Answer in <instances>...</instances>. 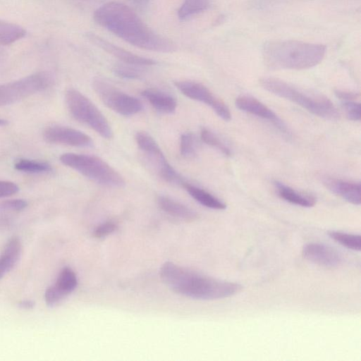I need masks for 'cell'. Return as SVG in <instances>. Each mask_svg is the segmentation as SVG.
<instances>
[{
    "instance_id": "cell-1",
    "label": "cell",
    "mask_w": 361,
    "mask_h": 361,
    "mask_svg": "<svg viewBox=\"0 0 361 361\" xmlns=\"http://www.w3.org/2000/svg\"><path fill=\"white\" fill-rule=\"evenodd\" d=\"M93 18L98 25L136 47L165 53L176 50L173 42L153 32L123 3H105L95 10Z\"/></svg>"
},
{
    "instance_id": "cell-2",
    "label": "cell",
    "mask_w": 361,
    "mask_h": 361,
    "mask_svg": "<svg viewBox=\"0 0 361 361\" xmlns=\"http://www.w3.org/2000/svg\"><path fill=\"white\" fill-rule=\"evenodd\" d=\"M159 275L173 291L198 300L228 298L243 288L239 283L202 275L172 262L161 265Z\"/></svg>"
},
{
    "instance_id": "cell-3",
    "label": "cell",
    "mask_w": 361,
    "mask_h": 361,
    "mask_svg": "<svg viewBox=\"0 0 361 361\" xmlns=\"http://www.w3.org/2000/svg\"><path fill=\"white\" fill-rule=\"evenodd\" d=\"M325 53L322 44L296 40L268 42L262 48L266 64L274 69L310 68L319 64Z\"/></svg>"
},
{
    "instance_id": "cell-4",
    "label": "cell",
    "mask_w": 361,
    "mask_h": 361,
    "mask_svg": "<svg viewBox=\"0 0 361 361\" xmlns=\"http://www.w3.org/2000/svg\"><path fill=\"white\" fill-rule=\"evenodd\" d=\"M259 82L267 91L296 104L317 116L329 121L340 117L334 103L323 94L300 89L274 78H263Z\"/></svg>"
},
{
    "instance_id": "cell-5",
    "label": "cell",
    "mask_w": 361,
    "mask_h": 361,
    "mask_svg": "<svg viewBox=\"0 0 361 361\" xmlns=\"http://www.w3.org/2000/svg\"><path fill=\"white\" fill-rule=\"evenodd\" d=\"M60 161L65 166L99 184L114 188L125 185L122 176L97 156L65 153L61 155Z\"/></svg>"
},
{
    "instance_id": "cell-6",
    "label": "cell",
    "mask_w": 361,
    "mask_h": 361,
    "mask_svg": "<svg viewBox=\"0 0 361 361\" xmlns=\"http://www.w3.org/2000/svg\"><path fill=\"white\" fill-rule=\"evenodd\" d=\"M66 103L72 116L105 139L113 137V130L107 119L94 104L78 90L70 88L66 92Z\"/></svg>"
},
{
    "instance_id": "cell-7",
    "label": "cell",
    "mask_w": 361,
    "mask_h": 361,
    "mask_svg": "<svg viewBox=\"0 0 361 361\" xmlns=\"http://www.w3.org/2000/svg\"><path fill=\"white\" fill-rule=\"evenodd\" d=\"M51 82L50 75L37 72L15 81L0 85V106L21 101L47 89Z\"/></svg>"
},
{
    "instance_id": "cell-8",
    "label": "cell",
    "mask_w": 361,
    "mask_h": 361,
    "mask_svg": "<svg viewBox=\"0 0 361 361\" xmlns=\"http://www.w3.org/2000/svg\"><path fill=\"white\" fill-rule=\"evenodd\" d=\"M92 88L107 107L120 115H135L143 109L140 99L122 92L102 78L92 80Z\"/></svg>"
},
{
    "instance_id": "cell-9",
    "label": "cell",
    "mask_w": 361,
    "mask_h": 361,
    "mask_svg": "<svg viewBox=\"0 0 361 361\" xmlns=\"http://www.w3.org/2000/svg\"><path fill=\"white\" fill-rule=\"evenodd\" d=\"M135 139L138 147L155 164L161 178L169 183L179 185L186 182L168 162L159 145L149 134L138 131Z\"/></svg>"
},
{
    "instance_id": "cell-10",
    "label": "cell",
    "mask_w": 361,
    "mask_h": 361,
    "mask_svg": "<svg viewBox=\"0 0 361 361\" xmlns=\"http://www.w3.org/2000/svg\"><path fill=\"white\" fill-rule=\"evenodd\" d=\"M175 85L187 97L209 106L224 121L231 120V114L228 106L203 84L192 80H178L175 82Z\"/></svg>"
},
{
    "instance_id": "cell-11",
    "label": "cell",
    "mask_w": 361,
    "mask_h": 361,
    "mask_svg": "<svg viewBox=\"0 0 361 361\" xmlns=\"http://www.w3.org/2000/svg\"><path fill=\"white\" fill-rule=\"evenodd\" d=\"M43 137L49 143L62 144L73 147H91V137L83 132L62 126H51L43 132Z\"/></svg>"
},
{
    "instance_id": "cell-12",
    "label": "cell",
    "mask_w": 361,
    "mask_h": 361,
    "mask_svg": "<svg viewBox=\"0 0 361 361\" xmlns=\"http://www.w3.org/2000/svg\"><path fill=\"white\" fill-rule=\"evenodd\" d=\"M235 104L240 111L271 123L283 134H290L284 122L271 109L258 99L250 96L242 95L235 99Z\"/></svg>"
},
{
    "instance_id": "cell-13",
    "label": "cell",
    "mask_w": 361,
    "mask_h": 361,
    "mask_svg": "<svg viewBox=\"0 0 361 361\" xmlns=\"http://www.w3.org/2000/svg\"><path fill=\"white\" fill-rule=\"evenodd\" d=\"M87 37L91 43L116 57L123 63L136 66H149L157 63V62L153 59L135 54L93 32L87 33Z\"/></svg>"
},
{
    "instance_id": "cell-14",
    "label": "cell",
    "mask_w": 361,
    "mask_h": 361,
    "mask_svg": "<svg viewBox=\"0 0 361 361\" xmlns=\"http://www.w3.org/2000/svg\"><path fill=\"white\" fill-rule=\"evenodd\" d=\"M302 254L309 262L326 267H336L342 261L340 253L334 247L317 243L305 245Z\"/></svg>"
},
{
    "instance_id": "cell-15",
    "label": "cell",
    "mask_w": 361,
    "mask_h": 361,
    "mask_svg": "<svg viewBox=\"0 0 361 361\" xmlns=\"http://www.w3.org/2000/svg\"><path fill=\"white\" fill-rule=\"evenodd\" d=\"M323 184L331 192L340 196L349 203L360 205V183L326 176L322 178Z\"/></svg>"
},
{
    "instance_id": "cell-16",
    "label": "cell",
    "mask_w": 361,
    "mask_h": 361,
    "mask_svg": "<svg viewBox=\"0 0 361 361\" xmlns=\"http://www.w3.org/2000/svg\"><path fill=\"white\" fill-rule=\"evenodd\" d=\"M22 252V244L17 236L11 237L6 243L0 255V279L9 273L18 262Z\"/></svg>"
},
{
    "instance_id": "cell-17",
    "label": "cell",
    "mask_w": 361,
    "mask_h": 361,
    "mask_svg": "<svg viewBox=\"0 0 361 361\" xmlns=\"http://www.w3.org/2000/svg\"><path fill=\"white\" fill-rule=\"evenodd\" d=\"M141 94L160 113L173 114L176 109V99L166 92L154 89H146L142 91Z\"/></svg>"
},
{
    "instance_id": "cell-18",
    "label": "cell",
    "mask_w": 361,
    "mask_h": 361,
    "mask_svg": "<svg viewBox=\"0 0 361 361\" xmlns=\"http://www.w3.org/2000/svg\"><path fill=\"white\" fill-rule=\"evenodd\" d=\"M274 184L279 196L288 202L303 207H311L316 203L312 195L298 192L278 180H275Z\"/></svg>"
},
{
    "instance_id": "cell-19",
    "label": "cell",
    "mask_w": 361,
    "mask_h": 361,
    "mask_svg": "<svg viewBox=\"0 0 361 361\" xmlns=\"http://www.w3.org/2000/svg\"><path fill=\"white\" fill-rule=\"evenodd\" d=\"M157 203L164 212L180 219L192 221L197 218L195 211L167 196H159Z\"/></svg>"
},
{
    "instance_id": "cell-20",
    "label": "cell",
    "mask_w": 361,
    "mask_h": 361,
    "mask_svg": "<svg viewBox=\"0 0 361 361\" xmlns=\"http://www.w3.org/2000/svg\"><path fill=\"white\" fill-rule=\"evenodd\" d=\"M183 187L188 193L202 205L213 209H225L226 204L207 190L185 182Z\"/></svg>"
},
{
    "instance_id": "cell-21",
    "label": "cell",
    "mask_w": 361,
    "mask_h": 361,
    "mask_svg": "<svg viewBox=\"0 0 361 361\" xmlns=\"http://www.w3.org/2000/svg\"><path fill=\"white\" fill-rule=\"evenodd\" d=\"M26 30L20 25L0 19V44L8 45L25 37Z\"/></svg>"
},
{
    "instance_id": "cell-22",
    "label": "cell",
    "mask_w": 361,
    "mask_h": 361,
    "mask_svg": "<svg viewBox=\"0 0 361 361\" xmlns=\"http://www.w3.org/2000/svg\"><path fill=\"white\" fill-rule=\"evenodd\" d=\"M78 285V279L74 271L66 267L60 271L56 282L54 285L55 288L65 297L72 293Z\"/></svg>"
},
{
    "instance_id": "cell-23",
    "label": "cell",
    "mask_w": 361,
    "mask_h": 361,
    "mask_svg": "<svg viewBox=\"0 0 361 361\" xmlns=\"http://www.w3.org/2000/svg\"><path fill=\"white\" fill-rule=\"evenodd\" d=\"M210 0H185L178 10V17L180 20H186L207 10Z\"/></svg>"
},
{
    "instance_id": "cell-24",
    "label": "cell",
    "mask_w": 361,
    "mask_h": 361,
    "mask_svg": "<svg viewBox=\"0 0 361 361\" xmlns=\"http://www.w3.org/2000/svg\"><path fill=\"white\" fill-rule=\"evenodd\" d=\"M14 168L29 173H47L52 170L51 166L47 162L27 159H18L14 164Z\"/></svg>"
},
{
    "instance_id": "cell-25",
    "label": "cell",
    "mask_w": 361,
    "mask_h": 361,
    "mask_svg": "<svg viewBox=\"0 0 361 361\" xmlns=\"http://www.w3.org/2000/svg\"><path fill=\"white\" fill-rule=\"evenodd\" d=\"M329 235L348 249L355 251H360L361 249V236L360 235L331 231L329 232Z\"/></svg>"
},
{
    "instance_id": "cell-26",
    "label": "cell",
    "mask_w": 361,
    "mask_h": 361,
    "mask_svg": "<svg viewBox=\"0 0 361 361\" xmlns=\"http://www.w3.org/2000/svg\"><path fill=\"white\" fill-rule=\"evenodd\" d=\"M200 137L204 143L216 148L225 156H231L232 152L230 147L221 139H220L218 135L210 130L205 128H202L200 131Z\"/></svg>"
},
{
    "instance_id": "cell-27",
    "label": "cell",
    "mask_w": 361,
    "mask_h": 361,
    "mask_svg": "<svg viewBox=\"0 0 361 361\" xmlns=\"http://www.w3.org/2000/svg\"><path fill=\"white\" fill-rule=\"evenodd\" d=\"M197 140L192 133H185L181 135L180 139V152L183 157L190 158L196 154Z\"/></svg>"
},
{
    "instance_id": "cell-28",
    "label": "cell",
    "mask_w": 361,
    "mask_h": 361,
    "mask_svg": "<svg viewBox=\"0 0 361 361\" xmlns=\"http://www.w3.org/2000/svg\"><path fill=\"white\" fill-rule=\"evenodd\" d=\"M137 66L130 64H118L113 68V72L125 79H138L142 76V71Z\"/></svg>"
},
{
    "instance_id": "cell-29",
    "label": "cell",
    "mask_w": 361,
    "mask_h": 361,
    "mask_svg": "<svg viewBox=\"0 0 361 361\" xmlns=\"http://www.w3.org/2000/svg\"><path fill=\"white\" fill-rule=\"evenodd\" d=\"M346 116L353 121H359L361 117L360 104L355 101H344L342 102Z\"/></svg>"
},
{
    "instance_id": "cell-30",
    "label": "cell",
    "mask_w": 361,
    "mask_h": 361,
    "mask_svg": "<svg viewBox=\"0 0 361 361\" xmlns=\"http://www.w3.org/2000/svg\"><path fill=\"white\" fill-rule=\"evenodd\" d=\"M27 206V202L22 199H13L6 200L0 204V211L7 212H17L24 210Z\"/></svg>"
},
{
    "instance_id": "cell-31",
    "label": "cell",
    "mask_w": 361,
    "mask_h": 361,
    "mask_svg": "<svg viewBox=\"0 0 361 361\" xmlns=\"http://www.w3.org/2000/svg\"><path fill=\"white\" fill-rule=\"evenodd\" d=\"M65 298L54 285L47 288L44 293L45 302L50 307L56 305Z\"/></svg>"
},
{
    "instance_id": "cell-32",
    "label": "cell",
    "mask_w": 361,
    "mask_h": 361,
    "mask_svg": "<svg viewBox=\"0 0 361 361\" xmlns=\"http://www.w3.org/2000/svg\"><path fill=\"white\" fill-rule=\"evenodd\" d=\"M117 225L112 221H106L99 225L94 231V236L97 238L106 237L116 231Z\"/></svg>"
},
{
    "instance_id": "cell-33",
    "label": "cell",
    "mask_w": 361,
    "mask_h": 361,
    "mask_svg": "<svg viewBox=\"0 0 361 361\" xmlns=\"http://www.w3.org/2000/svg\"><path fill=\"white\" fill-rule=\"evenodd\" d=\"M18 190L19 188L15 183L0 180V198L11 196Z\"/></svg>"
},
{
    "instance_id": "cell-34",
    "label": "cell",
    "mask_w": 361,
    "mask_h": 361,
    "mask_svg": "<svg viewBox=\"0 0 361 361\" xmlns=\"http://www.w3.org/2000/svg\"><path fill=\"white\" fill-rule=\"evenodd\" d=\"M336 97L343 102L344 101H355L359 98L360 93L354 91L336 90L334 92Z\"/></svg>"
},
{
    "instance_id": "cell-35",
    "label": "cell",
    "mask_w": 361,
    "mask_h": 361,
    "mask_svg": "<svg viewBox=\"0 0 361 361\" xmlns=\"http://www.w3.org/2000/svg\"><path fill=\"white\" fill-rule=\"evenodd\" d=\"M35 302L30 300H21L18 303V307L23 310H32L35 307Z\"/></svg>"
},
{
    "instance_id": "cell-36",
    "label": "cell",
    "mask_w": 361,
    "mask_h": 361,
    "mask_svg": "<svg viewBox=\"0 0 361 361\" xmlns=\"http://www.w3.org/2000/svg\"><path fill=\"white\" fill-rule=\"evenodd\" d=\"M130 1H131L132 3L136 4V5H139V6H145L147 4V2L149 1V0H128Z\"/></svg>"
},
{
    "instance_id": "cell-37",
    "label": "cell",
    "mask_w": 361,
    "mask_h": 361,
    "mask_svg": "<svg viewBox=\"0 0 361 361\" xmlns=\"http://www.w3.org/2000/svg\"><path fill=\"white\" fill-rule=\"evenodd\" d=\"M7 121L0 118V126H5L7 124Z\"/></svg>"
}]
</instances>
